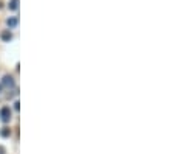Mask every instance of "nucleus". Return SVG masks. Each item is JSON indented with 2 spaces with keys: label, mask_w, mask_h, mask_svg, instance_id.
I'll return each instance as SVG.
<instances>
[{
  "label": "nucleus",
  "mask_w": 174,
  "mask_h": 154,
  "mask_svg": "<svg viewBox=\"0 0 174 154\" xmlns=\"http://www.w3.org/2000/svg\"><path fill=\"white\" fill-rule=\"evenodd\" d=\"M0 115H2V120H3L5 123L10 121V120H11V111H10V108L5 106V108L2 109V112H0Z\"/></svg>",
  "instance_id": "1"
},
{
  "label": "nucleus",
  "mask_w": 174,
  "mask_h": 154,
  "mask_svg": "<svg viewBox=\"0 0 174 154\" xmlns=\"http://www.w3.org/2000/svg\"><path fill=\"white\" fill-rule=\"evenodd\" d=\"M2 84H3L5 87H13V86H14V80H13V76H11V75H6V76H3V81H2Z\"/></svg>",
  "instance_id": "2"
},
{
  "label": "nucleus",
  "mask_w": 174,
  "mask_h": 154,
  "mask_svg": "<svg viewBox=\"0 0 174 154\" xmlns=\"http://www.w3.org/2000/svg\"><path fill=\"white\" fill-rule=\"evenodd\" d=\"M6 23H8L10 28H13V27H16V25L19 23V19H17V17H10V19L6 20Z\"/></svg>",
  "instance_id": "3"
},
{
  "label": "nucleus",
  "mask_w": 174,
  "mask_h": 154,
  "mask_svg": "<svg viewBox=\"0 0 174 154\" xmlns=\"http://www.w3.org/2000/svg\"><path fill=\"white\" fill-rule=\"evenodd\" d=\"M2 39H3L5 42H10V41L13 39V34H11L10 31H3V33H2Z\"/></svg>",
  "instance_id": "4"
},
{
  "label": "nucleus",
  "mask_w": 174,
  "mask_h": 154,
  "mask_svg": "<svg viewBox=\"0 0 174 154\" xmlns=\"http://www.w3.org/2000/svg\"><path fill=\"white\" fill-rule=\"evenodd\" d=\"M0 136H2V137H10L11 136V129H10V128H2Z\"/></svg>",
  "instance_id": "5"
},
{
  "label": "nucleus",
  "mask_w": 174,
  "mask_h": 154,
  "mask_svg": "<svg viewBox=\"0 0 174 154\" xmlns=\"http://www.w3.org/2000/svg\"><path fill=\"white\" fill-rule=\"evenodd\" d=\"M17 6H19V0H11L10 5H8V8H10V10H13V11H16V10H17Z\"/></svg>",
  "instance_id": "6"
},
{
  "label": "nucleus",
  "mask_w": 174,
  "mask_h": 154,
  "mask_svg": "<svg viewBox=\"0 0 174 154\" xmlns=\"http://www.w3.org/2000/svg\"><path fill=\"white\" fill-rule=\"evenodd\" d=\"M0 154H5V148L3 146H0Z\"/></svg>",
  "instance_id": "7"
},
{
  "label": "nucleus",
  "mask_w": 174,
  "mask_h": 154,
  "mask_svg": "<svg viewBox=\"0 0 174 154\" xmlns=\"http://www.w3.org/2000/svg\"><path fill=\"white\" fill-rule=\"evenodd\" d=\"M0 8H2V2H0Z\"/></svg>",
  "instance_id": "8"
},
{
  "label": "nucleus",
  "mask_w": 174,
  "mask_h": 154,
  "mask_svg": "<svg viewBox=\"0 0 174 154\" xmlns=\"http://www.w3.org/2000/svg\"><path fill=\"white\" fill-rule=\"evenodd\" d=\"M0 92H2V86H0Z\"/></svg>",
  "instance_id": "9"
}]
</instances>
